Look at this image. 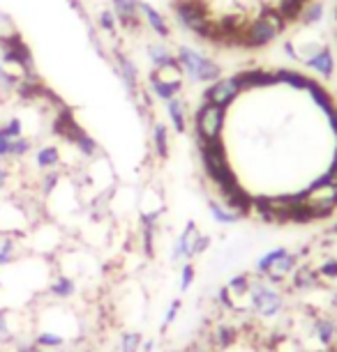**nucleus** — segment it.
Here are the masks:
<instances>
[{
    "label": "nucleus",
    "instance_id": "f257e3e1",
    "mask_svg": "<svg viewBox=\"0 0 337 352\" xmlns=\"http://www.w3.org/2000/svg\"><path fill=\"white\" fill-rule=\"evenodd\" d=\"M247 302H249V311L256 318H261V320H275V318L282 316L284 307H287V300H284L280 288L266 283L259 276L252 281V288L247 292Z\"/></svg>",
    "mask_w": 337,
    "mask_h": 352
},
{
    "label": "nucleus",
    "instance_id": "f03ea898",
    "mask_svg": "<svg viewBox=\"0 0 337 352\" xmlns=\"http://www.w3.org/2000/svg\"><path fill=\"white\" fill-rule=\"evenodd\" d=\"M0 65L3 67H14L23 76L35 74L32 53L19 32H10V35L0 37Z\"/></svg>",
    "mask_w": 337,
    "mask_h": 352
},
{
    "label": "nucleus",
    "instance_id": "7ed1b4c3",
    "mask_svg": "<svg viewBox=\"0 0 337 352\" xmlns=\"http://www.w3.org/2000/svg\"><path fill=\"white\" fill-rule=\"evenodd\" d=\"M222 127H224V109L217 104L203 102V106L194 116V141L196 143L215 141V138H220Z\"/></svg>",
    "mask_w": 337,
    "mask_h": 352
},
{
    "label": "nucleus",
    "instance_id": "20e7f679",
    "mask_svg": "<svg viewBox=\"0 0 337 352\" xmlns=\"http://www.w3.org/2000/svg\"><path fill=\"white\" fill-rule=\"evenodd\" d=\"M28 212L14 198L0 201V235H17L23 237L28 228Z\"/></svg>",
    "mask_w": 337,
    "mask_h": 352
},
{
    "label": "nucleus",
    "instance_id": "39448f33",
    "mask_svg": "<svg viewBox=\"0 0 337 352\" xmlns=\"http://www.w3.org/2000/svg\"><path fill=\"white\" fill-rule=\"evenodd\" d=\"M241 92H243V88H241L238 76H227V78H217V81L206 90V95L203 97H206V102L227 109V106L234 102V97H238Z\"/></svg>",
    "mask_w": 337,
    "mask_h": 352
},
{
    "label": "nucleus",
    "instance_id": "423d86ee",
    "mask_svg": "<svg viewBox=\"0 0 337 352\" xmlns=\"http://www.w3.org/2000/svg\"><path fill=\"white\" fill-rule=\"evenodd\" d=\"M220 203L224 208H229L234 214L238 217H249L252 214V196L247 194V189L243 187L241 182L234 184V187L220 191Z\"/></svg>",
    "mask_w": 337,
    "mask_h": 352
},
{
    "label": "nucleus",
    "instance_id": "0eeeda50",
    "mask_svg": "<svg viewBox=\"0 0 337 352\" xmlns=\"http://www.w3.org/2000/svg\"><path fill=\"white\" fill-rule=\"evenodd\" d=\"M199 232L201 230H199V226H196V221L185 223L181 235L176 237L174 249H171V265H181L183 261H192V247H194V240Z\"/></svg>",
    "mask_w": 337,
    "mask_h": 352
},
{
    "label": "nucleus",
    "instance_id": "6e6552de",
    "mask_svg": "<svg viewBox=\"0 0 337 352\" xmlns=\"http://www.w3.org/2000/svg\"><path fill=\"white\" fill-rule=\"evenodd\" d=\"M181 81H183V67H181V63H178V58H167V60L157 65L153 72V83L178 90Z\"/></svg>",
    "mask_w": 337,
    "mask_h": 352
},
{
    "label": "nucleus",
    "instance_id": "1a4fd4ad",
    "mask_svg": "<svg viewBox=\"0 0 337 352\" xmlns=\"http://www.w3.org/2000/svg\"><path fill=\"white\" fill-rule=\"evenodd\" d=\"M312 334L321 348H333L337 341V322L328 316H316L312 322Z\"/></svg>",
    "mask_w": 337,
    "mask_h": 352
},
{
    "label": "nucleus",
    "instance_id": "9d476101",
    "mask_svg": "<svg viewBox=\"0 0 337 352\" xmlns=\"http://www.w3.org/2000/svg\"><path fill=\"white\" fill-rule=\"evenodd\" d=\"M46 292L58 302H68L76 295V281L70 274H65V272H58V274L49 281Z\"/></svg>",
    "mask_w": 337,
    "mask_h": 352
},
{
    "label": "nucleus",
    "instance_id": "9b49d317",
    "mask_svg": "<svg viewBox=\"0 0 337 352\" xmlns=\"http://www.w3.org/2000/svg\"><path fill=\"white\" fill-rule=\"evenodd\" d=\"M289 281H292V288L296 292H307V290H314V288H319V285L323 283L319 274H316V270L314 267H309V265H298L294 272H292V276H289Z\"/></svg>",
    "mask_w": 337,
    "mask_h": 352
},
{
    "label": "nucleus",
    "instance_id": "f8f14e48",
    "mask_svg": "<svg viewBox=\"0 0 337 352\" xmlns=\"http://www.w3.org/2000/svg\"><path fill=\"white\" fill-rule=\"evenodd\" d=\"M61 162H63V155L58 145H42V148L35 150V166L42 173L61 168Z\"/></svg>",
    "mask_w": 337,
    "mask_h": 352
},
{
    "label": "nucleus",
    "instance_id": "ddd939ff",
    "mask_svg": "<svg viewBox=\"0 0 337 352\" xmlns=\"http://www.w3.org/2000/svg\"><path fill=\"white\" fill-rule=\"evenodd\" d=\"M236 343H238V327H234V324L222 322V324H217V327L213 329V345H215V350L227 352L231 348H236Z\"/></svg>",
    "mask_w": 337,
    "mask_h": 352
},
{
    "label": "nucleus",
    "instance_id": "4468645a",
    "mask_svg": "<svg viewBox=\"0 0 337 352\" xmlns=\"http://www.w3.org/2000/svg\"><path fill=\"white\" fill-rule=\"evenodd\" d=\"M32 341H35L39 348L44 352L46 350H63L65 345H68V336L58 334V331H51V329H37L35 334H32Z\"/></svg>",
    "mask_w": 337,
    "mask_h": 352
},
{
    "label": "nucleus",
    "instance_id": "2eb2a0df",
    "mask_svg": "<svg viewBox=\"0 0 337 352\" xmlns=\"http://www.w3.org/2000/svg\"><path fill=\"white\" fill-rule=\"evenodd\" d=\"M14 311L0 307V343L14 345L19 343V331L14 329Z\"/></svg>",
    "mask_w": 337,
    "mask_h": 352
},
{
    "label": "nucleus",
    "instance_id": "dca6fc26",
    "mask_svg": "<svg viewBox=\"0 0 337 352\" xmlns=\"http://www.w3.org/2000/svg\"><path fill=\"white\" fill-rule=\"evenodd\" d=\"M289 254V249H284V247H275V249H270L266 251V254H261L259 258H256V263H254V272H256V276H266L270 270L275 267V263L280 261V258H284Z\"/></svg>",
    "mask_w": 337,
    "mask_h": 352
},
{
    "label": "nucleus",
    "instance_id": "f3484780",
    "mask_svg": "<svg viewBox=\"0 0 337 352\" xmlns=\"http://www.w3.org/2000/svg\"><path fill=\"white\" fill-rule=\"evenodd\" d=\"M252 281H254V276L249 274V272H238V274H234L227 281V288L236 300H243V297H247L249 288H252Z\"/></svg>",
    "mask_w": 337,
    "mask_h": 352
},
{
    "label": "nucleus",
    "instance_id": "a211bd4d",
    "mask_svg": "<svg viewBox=\"0 0 337 352\" xmlns=\"http://www.w3.org/2000/svg\"><path fill=\"white\" fill-rule=\"evenodd\" d=\"M70 143L74 145V148L79 150V155L85 157V159H92V157L100 155V145H97V141H95V138H92L90 134H85L83 129L79 131V134H76L74 138H72Z\"/></svg>",
    "mask_w": 337,
    "mask_h": 352
},
{
    "label": "nucleus",
    "instance_id": "6ab92c4d",
    "mask_svg": "<svg viewBox=\"0 0 337 352\" xmlns=\"http://www.w3.org/2000/svg\"><path fill=\"white\" fill-rule=\"evenodd\" d=\"M153 148H155V155L162 159H169V150H171V145H169V129L164 127L162 122H155V127H153Z\"/></svg>",
    "mask_w": 337,
    "mask_h": 352
},
{
    "label": "nucleus",
    "instance_id": "aec40b11",
    "mask_svg": "<svg viewBox=\"0 0 337 352\" xmlns=\"http://www.w3.org/2000/svg\"><path fill=\"white\" fill-rule=\"evenodd\" d=\"M208 212L220 226H236L238 221H241V217L234 214L229 208H224L220 201H208Z\"/></svg>",
    "mask_w": 337,
    "mask_h": 352
},
{
    "label": "nucleus",
    "instance_id": "412c9836",
    "mask_svg": "<svg viewBox=\"0 0 337 352\" xmlns=\"http://www.w3.org/2000/svg\"><path fill=\"white\" fill-rule=\"evenodd\" d=\"M169 116L171 122H174V129L178 134H185V129H187V113H185V104L181 99H169Z\"/></svg>",
    "mask_w": 337,
    "mask_h": 352
},
{
    "label": "nucleus",
    "instance_id": "4be33fe9",
    "mask_svg": "<svg viewBox=\"0 0 337 352\" xmlns=\"http://www.w3.org/2000/svg\"><path fill=\"white\" fill-rule=\"evenodd\" d=\"M61 182H63V173L58 168L56 170H44L42 180H39V194H42L44 198L54 196V191L61 187Z\"/></svg>",
    "mask_w": 337,
    "mask_h": 352
},
{
    "label": "nucleus",
    "instance_id": "5701e85b",
    "mask_svg": "<svg viewBox=\"0 0 337 352\" xmlns=\"http://www.w3.org/2000/svg\"><path fill=\"white\" fill-rule=\"evenodd\" d=\"M300 265V254H292V251H289L287 256L284 258H280V261L275 263V267L270 270L273 272V274H280V276H284L289 281V276H292V272L298 267Z\"/></svg>",
    "mask_w": 337,
    "mask_h": 352
},
{
    "label": "nucleus",
    "instance_id": "b1692460",
    "mask_svg": "<svg viewBox=\"0 0 337 352\" xmlns=\"http://www.w3.org/2000/svg\"><path fill=\"white\" fill-rule=\"evenodd\" d=\"M143 345V334L139 329H130L121 334V352H141Z\"/></svg>",
    "mask_w": 337,
    "mask_h": 352
},
{
    "label": "nucleus",
    "instance_id": "393cba45",
    "mask_svg": "<svg viewBox=\"0 0 337 352\" xmlns=\"http://www.w3.org/2000/svg\"><path fill=\"white\" fill-rule=\"evenodd\" d=\"M141 12H143V14L148 16L150 25H153V28H155L157 32H160L162 37H167V35H169V32H171V28H169L167 19H164V16L160 14V12H157V10H153V8H150V5H141Z\"/></svg>",
    "mask_w": 337,
    "mask_h": 352
},
{
    "label": "nucleus",
    "instance_id": "a878e982",
    "mask_svg": "<svg viewBox=\"0 0 337 352\" xmlns=\"http://www.w3.org/2000/svg\"><path fill=\"white\" fill-rule=\"evenodd\" d=\"M0 136L10 138V141H14V138L23 136V120H21V118H19V116L8 118V120L0 124Z\"/></svg>",
    "mask_w": 337,
    "mask_h": 352
},
{
    "label": "nucleus",
    "instance_id": "bb28decb",
    "mask_svg": "<svg viewBox=\"0 0 337 352\" xmlns=\"http://www.w3.org/2000/svg\"><path fill=\"white\" fill-rule=\"evenodd\" d=\"M114 5H116V14L123 23L136 19V10H139L136 0H114Z\"/></svg>",
    "mask_w": 337,
    "mask_h": 352
},
{
    "label": "nucleus",
    "instance_id": "cd10ccee",
    "mask_svg": "<svg viewBox=\"0 0 337 352\" xmlns=\"http://www.w3.org/2000/svg\"><path fill=\"white\" fill-rule=\"evenodd\" d=\"M32 152V138L28 136H19L12 141V152H10V159H23L28 157Z\"/></svg>",
    "mask_w": 337,
    "mask_h": 352
},
{
    "label": "nucleus",
    "instance_id": "c85d7f7f",
    "mask_svg": "<svg viewBox=\"0 0 337 352\" xmlns=\"http://www.w3.org/2000/svg\"><path fill=\"white\" fill-rule=\"evenodd\" d=\"M316 274H319L321 281H337V258L321 261L319 267H316Z\"/></svg>",
    "mask_w": 337,
    "mask_h": 352
},
{
    "label": "nucleus",
    "instance_id": "c756f323",
    "mask_svg": "<svg viewBox=\"0 0 337 352\" xmlns=\"http://www.w3.org/2000/svg\"><path fill=\"white\" fill-rule=\"evenodd\" d=\"M181 309H183V302L178 300V297L169 302V307H167V311H164V318H162V331H167L171 324L176 322V318H178V314H181Z\"/></svg>",
    "mask_w": 337,
    "mask_h": 352
},
{
    "label": "nucleus",
    "instance_id": "7c9ffc66",
    "mask_svg": "<svg viewBox=\"0 0 337 352\" xmlns=\"http://www.w3.org/2000/svg\"><path fill=\"white\" fill-rule=\"evenodd\" d=\"M215 300H217V304H220V307H222L224 311H238V302H236V297L231 295L227 285H222V288L217 290Z\"/></svg>",
    "mask_w": 337,
    "mask_h": 352
},
{
    "label": "nucleus",
    "instance_id": "2f4dec72",
    "mask_svg": "<svg viewBox=\"0 0 337 352\" xmlns=\"http://www.w3.org/2000/svg\"><path fill=\"white\" fill-rule=\"evenodd\" d=\"M194 278H196V267H194V263H185L183 267H181V290H190L192 288V283H194Z\"/></svg>",
    "mask_w": 337,
    "mask_h": 352
},
{
    "label": "nucleus",
    "instance_id": "473e14b6",
    "mask_svg": "<svg viewBox=\"0 0 337 352\" xmlns=\"http://www.w3.org/2000/svg\"><path fill=\"white\" fill-rule=\"evenodd\" d=\"M210 244H213V240H210V235H206V232H199L194 240V247H192V258L206 254V251L210 249Z\"/></svg>",
    "mask_w": 337,
    "mask_h": 352
},
{
    "label": "nucleus",
    "instance_id": "72a5a7b5",
    "mask_svg": "<svg viewBox=\"0 0 337 352\" xmlns=\"http://www.w3.org/2000/svg\"><path fill=\"white\" fill-rule=\"evenodd\" d=\"M12 352H44L35 341H19L14 343V350Z\"/></svg>",
    "mask_w": 337,
    "mask_h": 352
},
{
    "label": "nucleus",
    "instance_id": "f704fd0d",
    "mask_svg": "<svg viewBox=\"0 0 337 352\" xmlns=\"http://www.w3.org/2000/svg\"><path fill=\"white\" fill-rule=\"evenodd\" d=\"M114 23H116L114 14H111V12H107V10H104L102 14H100V25H102L104 30H114Z\"/></svg>",
    "mask_w": 337,
    "mask_h": 352
},
{
    "label": "nucleus",
    "instance_id": "c9c22d12",
    "mask_svg": "<svg viewBox=\"0 0 337 352\" xmlns=\"http://www.w3.org/2000/svg\"><path fill=\"white\" fill-rule=\"evenodd\" d=\"M8 182H10V168L3 162H0V194L8 189Z\"/></svg>",
    "mask_w": 337,
    "mask_h": 352
},
{
    "label": "nucleus",
    "instance_id": "e433bc0d",
    "mask_svg": "<svg viewBox=\"0 0 337 352\" xmlns=\"http://www.w3.org/2000/svg\"><path fill=\"white\" fill-rule=\"evenodd\" d=\"M153 348H155V343H153V341H143L141 352H153Z\"/></svg>",
    "mask_w": 337,
    "mask_h": 352
},
{
    "label": "nucleus",
    "instance_id": "4c0bfd02",
    "mask_svg": "<svg viewBox=\"0 0 337 352\" xmlns=\"http://www.w3.org/2000/svg\"><path fill=\"white\" fill-rule=\"evenodd\" d=\"M330 307H333V309L337 311V290L330 292Z\"/></svg>",
    "mask_w": 337,
    "mask_h": 352
},
{
    "label": "nucleus",
    "instance_id": "58836bf2",
    "mask_svg": "<svg viewBox=\"0 0 337 352\" xmlns=\"http://www.w3.org/2000/svg\"><path fill=\"white\" fill-rule=\"evenodd\" d=\"M330 235H333L335 240H337V221H335L333 226H330Z\"/></svg>",
    "mask_w": 337,
    "mask_h": 352
},
{
    "label": "nucleus",
    "instance_id": "ea45409f",
    "mask_svg": "<svg viewBox=\"0 0 337 352\" xmlns=\"http://www.w3.org/2000/svg\"><path fill=\"white\" fill-rule=\"evenodd\" d=\"M309 352H330L328 348H316V350H309Z\"/></svg>",
    "mask_w": 337,
    "mask_h": 352
},
{
    "label": "nucleus",
    "instance_id": "a19ab883",
    "mask_svg": "<svg viewBox=\"0 0 337 352\" xmlns=\"http://www.w3.org/2000/svg\"><path fill=\"white\" fill-rule=\"evenodd\" d=\"M330 352H337V341H335V345H333V348H330Z\"/></svg>",
    "mask_w": 337,
    "mask_h": 352
},
{
    "label": "nucleus",
    "instance_id": "79ce46f5",
    "mask_svg": "<svg viewBox=\"0 0 337 352\" xmlns=\"http://www.w3.org/2000/svg\"><path fill=\"white\" fill-rule=\"evenodd\" d=\"M0 290H3V278H0Z\"/></svg>",
    "mask_w": 337,
    "mask_h": 352
}]
</instances>
